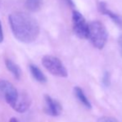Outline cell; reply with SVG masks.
Instances as JSON below:
<instances>
[{"instance_id": "2", "label": "cell", "mask_w": 122, "mask_h": 122, "mask_svg": "<svg viewBox=\"0 0 122 122\" xmlns=\"http://www.w3.org/2000/svg\"><path fill=\"white\" fill-rule=\"evenodd\" d=\"M88 38L97 49H102L108 39V32L102 23L94 21L89 24Z\"/></svg>"}, {"instance_id": "13", "label": "cell", "mask_w": 122, "mask_h": 122, "mask_svg": "<svg viewBox=\"0 0 122 122\" xmlns=\"http://www.w3.org/2000/svg\"><path fill=\"white\" fill-rule=\"evenodd\" d=\"M97 122H119L116 118L111 117V116H102L99 118Z\"/></svg>"}, {"instance_id": "4", "label": "cell", "mask_w": 122, "mask_h": 122, "mask_svg": "<svg viewBox=\"0 0 122 122\" xmlns=\"http://www.w3.org/2000/svg\"><path fill=\"white\" fill-rule=\"evenodd\" d=\"M72 27L74 32L79 38H88L89 24L85 18L77 11H73L72 13Z\"/></svg>"}, {"instance_id": "11", "label": "cell", "mask_w": 122, "mask_h": 122, "mask_svg": "<svg viewBox=\"0 0 122 122\" xmlns=\"http://www.w3.org/2000/svg\"><path fill=\"white\" fill-rule=\"evenodd\" d=\"M5 64H6V66L8 68V70L10 71L16 79H19L21 77L22 75V71L20 69V67L14 62V61H11L9 59H7L5 61Z\"/></svg>"}, {"instance_id": "3", "label": "cell", "mask_w": 122, "mask_h": 122, "mask_svg": "<svg viewBox=\"0 0 122 122\" xmlns=\"http://www.w3.org/2000/svg\"><path fill=\"white\" fill-rule=\"evenodd\" d=\"M42 66L51 74L56 76L66 77L68 75L66 68L62 64L61 61L57 57L51 55H46L42 59Z\"/></svg>"}, {"instance_id": "9", "label": "cell", "mask_w": 122, "mask_h": 122, "mask_svg": "<svg viewBox=\"0 0 122 122\" xmlns=\"http://www.w3.org/2000/svg\"><path fill=\"white\" fill-rule=\"evenodd\" d=\"M29 70H30L31 74H32V76H33V78L36 81H37L38 82H41V83L47 82V77H46V76L44 75L43 72L37 66H35L33 64L29 65Z\"/></svg>"}, {"instance_id": "7", "label": "cell", "mask_w": 122, "mask_h": 122, "mask_svg": "<svg viewBox=\"0 0 122 122\" xmlns=\"http://www.w3.org/2000/svg\"><path fill=\"white\" fill-rule=\"evenodd\" d=\"M31 106V99L26 92H19L15 102L11 106L14 111L23 113L29 109Z\"/></svg>"}, {"instance_id": "1", "label": "cell", "mask_w": 122, "mask_h": 122, "mask_svg": "<svg viewBox=\"0 0 122 122\" xmlns=\"http://www.w3.org/2000/svg\"><path fill=\"white\" fill-rule=\"evenodd\" d=\"M8 23L13 36L23 43H32L37 38L40 32L37 20L31 15L22 12L8 16Z\"/></svg>"}, {"instance_id": "6", "label": "cell", "mask_w": 122, "mask_h": 122, "mask_svg": "<svg viewBox=\"0 0 122 122\" xmlns=\"http://www.w3.org/2000/svg\"><path fill=\"white\" fill-rule=\"evenodd\" d=\"M62 107L59 101L48 95L44 96V112L51 116H58L61 114Z\"/></svg>"}, {"instance_id": "8", "label": "cell", "mask_w": 122, "mask_h": 122, "mask_svg": "<svg viewBox=\"0 0 122 122\" xmlns=\"http://www.w3.org/2000/svg\"><path fill=\"white\" fill-rule=\"evenodd\" d=\"M99 9L102 13H104V14L109 16L110 18L113 20V22H114V23H116L117 25L122 27V18L120 16H118L117 14H116V13H114L113 12H111V10L107 9V8H106V3H100Z\"/></svg>"}, {"instance_id": "17", "label": "cell", "mask_w": 122, "mask_h": 122, "mask_svg": "<svg viewBox=\"0 0 122 122\" xmlns=\"http://www.w3.org/2000/svg\"><path fill=\"white\" fill-rule=\"evenodd\" d=\"M9 122H20V121H18V119H16V118L13 117V118H11V119L9 120Z\"/></svg>"}, {"instance_id": "12", "label": "cell", "mask_w": 122, "mask_h": 122, "mask_svg": "<svg viewBox=\"0 0 122 122\" xmlns=\"http://www.w3.org/2000/svg\"><path fill=\"white\" fill-rule=\"evenodd\" d=\"M43 0H25L26 8L31 12H37L41 9Z\"/></svg>"}, {"instance_id": "16", "label": "cell", "mask_w": 122, "mask_h": 122, "mask_svg": "<svg viewBox=\"0 0 122 122\" xmlns=\"http://www.w3.org/2000/svg\"><path fill=\"white\" fill-rule=\"evenodd\" d=\"M3 41V28H2V23L0 22V43Z\"/></svg>"}, {"instance_id": "15", "label": "cell", "mask_w": 122, "mask_h": 122, "mask_svg": "<svg viewBox=\"0 0 122 122\" xmlns=\"http://www.w3.org/2000/svg\"><path fill=\"white\" fill-rule=\"evenodd\" d=\"M118 45H119L120 52H121V55L122 56V34L120 36L119 39H118Z\"/></svg>"}, {"instance_id": "14", "label": "cell", "mask_w": 122, "mask_h": 122, "mask_svg": "<svg viewBox=\"0 0 122 122\" xmlns=\"http://www.w3.org/2000/svg\"><path fill=\"white\" fill-rule=\"evenodd\" d=\"M102 83L104 84V86H108L110 85V75L108 72H106L103 76L102 78Z\"/></svg>"}, {"instance_id": "5", "label": "cell", "mask_w": 122, "mask_h": 122, "mask_svg": "<svg viewBox=\"0 0 122 122\" xmlns=\"http://www.w3.org/2000/svg\"><path fill=\"white\" fill-rule=\"evenodd\" d=\"M19 92L9 81L5 80L0 81V98L3 99L10 106L15 102Z\"/></svg>"}, {"instance_id": "10", "label": "cell", "mask_w": 122, "mask_h": 122, "mask_svg": "<svg viewBox=\"0 0 122 122\" xmlns=\"http://www.w3.org/2000/svg\"><path fill=\"white\" fill-rule=\"evenodd\" d=\"M74 94H75L76 98L79 100V101L83 106H85L87 109H92V104H91L90 101L86 97L85 93L83 92V91H82V89L81 87L79 86L74 87Z\"/></svg>"}]
</instances>
